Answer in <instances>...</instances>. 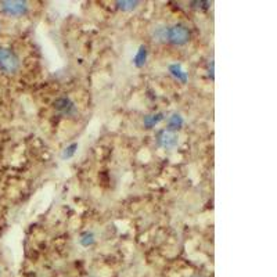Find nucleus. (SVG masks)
Segmentation results:
<instances>
[{
    "instance_id": "obj_8",
    "label": "nucleus",
    "mask_w": 277,
    "mask_h": 277,
    "mask_svg": "<svg viewBox=\"0 0 277 277\" xmlns=\"http://www.w3.org/2000/svg\"><path fill=\"white\" fill-rule=\"evenodd\" d=\"M74 148H76V144H72V146L71 147H68V148H67V150H68V154H66V157H71V155L74 154Z\"/></svg>"
},
{
    "instance_id": "obj_1",
    "label": "nucleus",
    "mask_w": 277,
    "mask_h": 277,
    "mask_svg": "<svg viewBox=\"0 0 277 277\" xmlns=\"http://www.w3.org/2000/svg\"><path fill=\"white\" fill-rule=\"evenodd\" d=\"M19 68L17 54L7 47H0V72L6 75H13Z\"/></svg>"
},
{
    "instance_id": "obj_3",
    "label": "nucleus",
    "mask_w": 277,
    "mask_h": 277,
    "mask_svg": "<svg viewBox=\"0 0 277 277\" xmlns=\"http://www.w3.org/2000/svg\"><path fill=\"white\" fill-rule=\"evenodd\" d=\"M0 7L6 14L13 15V17H21L28 11L27 2H0Z\"/></svg>"
},
{
    "instance_id": "obj_7",
    "label": "nucleus",
    "mask_w": 277,
    "mask_h": 277,
    "mask_svg": "<svg viewBox=\"0 0 277 277\" xmlns=\"http://www.w3.org/2000/svg\"><path fill=\"white\" fill-rule=\"evenodd\" d=\"M182 122H183V121H182V118L179 117V115H174V117H172V119H171L169 126L174 127V125H175V126L178 127V126H180V125H182ZM176 127H175V129H176Z\"/></svg>"
},
{
    "instance_id": "obj_10",
    "label": "nucleus",
    "mask_w": 277,
    "mask_h": 277,
    "mask_svg": "<svg viewBox=\"0 0 277 277\" xmlns=\"http://www.w3.org/2000/svg\"><path fill=\"white\" fill-rule=\"evenodd\" d=\"M0 277H2V270H0Z\"/></svg>"
},
{
    "instance_id": "obj_9",
    "label": "nucleus",
    "mask_w": 277,
    "mask_h": 277,
    "mask_svg": "<svg viewBox=\"0 0 277 277\" xmlns=\"http://www.w3.org/2000/svg\"><path fill=\"white\" fill-rule=\"evenodd\" d=\"M191 277H201V276H198V274H196V276H191Z\"/></svg>"
},
{
    "instance_id": "obj_5",
    "label": "nucleus",
    "mask_w": 277,
    "mask_h": 277,
    "mask_svg": "<svg viewBox=\"0 0 277 277\" xmlns=\"http://www.w3.org/2000/svg\"><path fill=\"white\" fill-rule=\"evenodd\" d=\"M176 143H178V140H176V136H175L174 133H171L168 131L161 132L160 144H162L166 148H172V147L176 146Z\"/></svg>"
},
{
    "instance_id": "obj_2",
    "label": "nucleus",
    "mask_w": 277,
    "mask_h": 277,
    "mask_svg": "<svg viewBox=\"0 0 277 277\" xmlns=\"http://www.w3.org/2000/svg\"><path fill=\"white\" fill-rule=\"evenodd\" d=\"M166 39L174 45H184L190 39V31L183 24H175L166 29Z\"/></svg>"
},
{
    "instance_id": "obj_6",
    "label": "nucleus",
    "mask_w": 277,
    "mask_h": 277,
    "mask_svg": "<svg viewBox=\"0 0 277 277\" xmlns=\"http://www.w3.org/2000/svg\"><path fill=\"white\" fill-rule=\"evenodd\" d=\"M117 5L119 6V9L132 10V9H135L139 3H137V2H119V3H117Z\"/></svg>"
},
{
    "instance_id": "obj_4",
    "label": "nucleus",
    "mask_w": 277,
    "mask_h": 277,
    "mask_svg": "<svg viewBox=\"0 0 277 277\" xmlns=\"http://www.w3.org/2000/svg\"><path fill=\"white\" fill-rule=\"evenodd\" d=\"M54 107H56L58 111H61L64 115H72V114L75 113V105H74V103H72L70 99H67V97L57 100L56 103H54Z\"/></svg>"
}]
</instances>
